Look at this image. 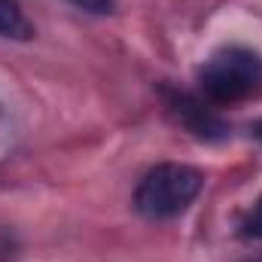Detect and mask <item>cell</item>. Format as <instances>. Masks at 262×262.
I'll return each mask as SVG.
<instances>
[{
  "mask_svg": "<svg viewBox=\"0 0 262 262\" xmlns=\"http://www.w3.org/2000/svg\"><path fill=\"white\" fill-rule=\"evenodd\" d=\"M18 256V238L9 226L0 223V262H12Z\"/></svg>",
  "mask_w": 262,
  "mask_h": 262,
  "instance_id": "cell-6",
  "label": "cell"
},
{
  "mask_svg": "<svg viewBox=\"0 0 262 262\" xmlns=\"http://www.w3.org/2000/svg\"><path fill=\"white\" fill-rule=\"evenodd\" d=\"M0 37H9V40L31 37V25L15 0H0Z\"/></svg>",
  "mask_w": 262,
  "mask_h": 262,
  "instance_id": "cell-4",
  "label": "cell"
},
{
  "mask_svg": "<svg viewBox=\"0 0 262 262\" xmlns=\"http://www.w3.org/2000/svg\"><path fill=\"white\" fill-rule=\"evenodd\" d=\"M174 110H177L180 122L189 131H195L198 137H220V134L226 131L223 122H220L201 101L189 98V95H177V98H174Z\"/></svg>",
  "mask_w": 262,
  "mask_h": 262,
  "instance_id": "cell-3",
  "label": "cell"
},
{
  "mask_svg": "<svg viewBox=\"0 0 262 262\" xmlns=\"http://www.w3.org/2000/svg\"><path fill=\"white\" fill-rule=\"evenodd\" d=\"M241 235L244 238H262V198L250 207V213L241 220Z\"/></svg>",
  "mask_w": 262,
  "mask_h": 262,
  "instance_id": "cell-5",
  "label": "cell"
},
{
  "mask_svg": "<svg viewBox=\"0 0 262 262\" xmlns=\"http://www.w3.org/2000/svg\"><path fill=\"white\" fill-rule=\"evenodd\" d=\"M198 82L204 101L210 104L232 107V104L253 101L262 95V58L253 49L226 46L201 64Z\"/></svg>",
  "mask_w": 262,
  "mask_h": 262,
  "instance_id": "cell-1",
  "label": "cell"
},
{
  "mask_svg": "<svg viewBox=\"0 0 262 262\" xmlns=\"http://www.w3.org/2000/svg\"><path fill=\"white\" fill-rule=\"evenodd\" d=\"M70 3H76L79 9H89V12H110V6H113V0H70Z\"/></svg>",
  "mask_w": 262,
  "mask_h": 262,
  "instance_id": "cell-7",
  "label": "cell"
},
{
  "mask_svg": "<svg viewBox=\"0 0 262 262\" xmlns=\"http://www.w3.org/2000/svg\"><path fill=\"white\" fill-rule=\"evenodd\" d=\"M204 186V174L192 165L165 162L143 174L134 192V207L146 220H174L198 198Z\"/></svg>",
  "mask_w": 262,
  "mask_h": 262,
  "instance_id": "cell-2",
  "label": "cell"
}]
</instances>
